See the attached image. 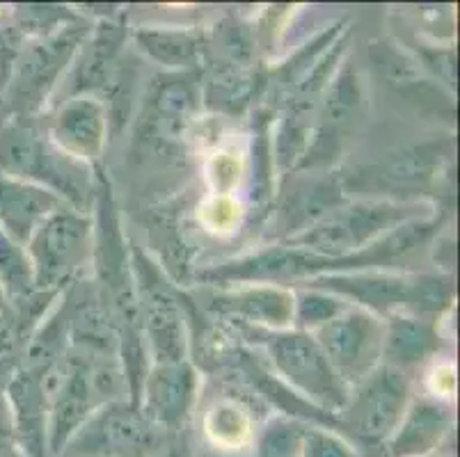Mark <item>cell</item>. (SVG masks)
Instances as JSON below:
<instances>
[{
  "instance_id": "1",
  "label": "cell",
  "mask_w": 460,
  "mask_h": 457,
  "mask_svg": "<svg viewBox=\"0 0 460 457\" xmlns=\"http://www.w3.org/2000/svg\"><path fill=\"white\" fill-rule=\"evenodd\" d=\"M0 174L56 192L66 207L81 213H90L94 204L92 167L53 145L31 117L0 119Z\"/></svg>"
},
{
  "instance_id": "2",
  "label": "cell",
  "mask_w": 460,
  "mask_h": 457,
  "mask_svg": "<svg viewBox=\"0 0 460 457\" xmlns=\"http://www.w3.org/2000/svg\"><path fill=\"white\" fill-rule=\"evenodd\" d=\"M433 211L420 201L390 199H355L321 217L316 224L298 236L288 238L287 245L307 250L319 257L341 261L355 251L365 250L387 232L417 217H426Z\"/></svg>"
},
{
  "instance_id": "3",
  "label": "cell",
  "mask_w": 460,
  "mask_h": 457,
  "mask_svg": "<svg viewBox=\"0 0 460 457\" xmlns=\"http://www.w3.org/2000/svg\"><path fill=\"white\" fill-rule=\"evenodd\" d=\"M85 37L87 28L83 23H60L56 31L37 35L31 44H23L3 90L10 115L31 117L40 110Z\"/></svg>"
},
{
  "instance_id": "4",
  "label": "cell",
  "mask_w": 460,
  "mask_h": 457,
  "mask_svg": "<svg viewBox=\"0 0 460 457\" xmlns=\"http://www.w3.org/2000/svg\"><path fill=\"white\" fill-rule=\"evenodd\" d=\"M254 338L266 346L270 364L298 393L307 396L325 414H339L349 402L350 389L321 352L319 343L309 332L300 330H257Z\"/></svg>"
},
{
  "instance_id": "5",
  "label": "cell",
  "mask_w": 460,
  "mask_h": 457,
  "mask_svg": "<svg viewBox=\"0 0 460 457\" xmlns=\"http://www.w3.org/2000/svg\"><path fill=\"white\" fill-rule=\"evenodd\" d=\"M94 250V224L90 213L62 207L46 217L26 245L37 288L60 291L92 261Z\"/></svg>"
},
{
  "instance_id": "6",
  "label": "cell",
  "mask_w": 460,
  "mask_h": 457,
  "mask_svg": "<svg viewBox=\"0 0 460 457\" xmlns=\"http://www.w3.org/2000/svg\"><path fill=\"white\" fill-rule=\"evenodd\" d=\"M163 430L133 402L112 400L92 412L58 457H152Z\"/></svg>"
},
{
  "instance_id": "7",
  "label": "cell",
  "mask_w": 460,
  "mask_h": 457,
  "mask_svg": "<svg viewBox=\"0 0 460 457\" xmlns=\"http://www.w3.org/2000/svg\"><path fill=\"white\" fill-rule=\"evenodd\" d=\"M131 272L140 332L152 350L154 364L183 362L188 334L181 302L177 300L172 288L163 282L161 272L136 247H133Z\"/></svg>"
},
{
  "instance_id": "8",
  "label": "cell",
  "mask_w": 460,
  "mask_h": 457,
  "mask_svg": "<svg viewBox=\"0 0 460 457\" xmlns=\"http://www.w3.org/2000/svg\"><path fill=\"white\" fill-rule=\"evenodd\" d=\"M410 405V380L403 371L380 364L350 389L339 426L365 444H385Z\"/></svg>"
},
{
  "instance_id": "9",
  "label": "cell",
  "mask_w": 460,
  "mask_h": 457,
  "mask_svg": "<svg viewBox=\"0 0 460 457\" xmlns=\"http://www.w3.org/2000/svg\"><path fill=\"white\" fill-rule=\"evenodd\" d=\"M383 318L350 304L312 337L339 380L353 389L383 364Z\"/></svg>"
},
{
  "instance_id": "10",
  "label": "cell",
  "mask_w": 460,
  "mask_h": 457,
  "mask_svg": "<svg viewBox=\"0 0 460 457\" xmlns=\"http://www.w3.org/2000/svg\"><path fill=\"white\" fill-rule=\"evenodd\" d=\"M449 156L451 151L442 142L410 146V149L390 154L380 163L362 167L344 183V190L365 188V190H371L369 199L417 201V195L433 186L438 171L442 170Z\"/></svg>"
},
{
  "instance_id": "11",
  "label": "cell",
  "mask_w": 460,
  "mask_h": 457,
  "mask_svg": "<svg viewBox=\"0 0 460 457\" xmlns=\"http://www.w3.org/2000/svg\"><path fill=\"white\" fill-rule=\"evenodd\" d=\"M305 288L332 293L353 307L376 316L410 313L415 302L417 275L394 270H350L330 272L303 282Z\"/></svg>"
},
{
  "instance_id": "12",
  "label": "cell",
  "mask_w": 460,
  "mask_h": 457,
  "mask_svg": "<svg viewBox=\"0 0 460 457\" xmlns=\"http://www.w3.org/2000/svg\"><path fill=\"white\" fill-rule=\"evenodd\" d=\"M198 396V375L195 368L183 362L152 364L140 387L137 408L145 417L156 423L163 433H172L190 417L192 402Z\"/></svg>"
},
{
  "instance_id": "13",
  "label": "cell",
  "mask_w": 460,
  "mask_h": 457,
  "mask_svg": "<svg viewBox=\"0 0 460 457\" xmlns=\"http://www.w3.org/2000/svg\"><path fill=\"white\" fill-rule=\"evenodd\" d=\"M49 137L65 154L87 163L102 156L108 137V108L92 94L62 101L51 121Z\"/></svg>"
},
{
  "instance_id": "14",
  "label": "cell",
  "mask_w": 460,
  "mask_h": 457,
  "mask_svg": "<svg viewBox=\"0 0 460 457\" xmlns=\"http://www.w3.org/2000/svg\"><path fill=\"white\" fill-rule=\"evenodd\" d=\"M202 92L190 71L170 74L152 87L145 106V131L149 137L172 142L186 133L188 124L199 110Z\"/></svg>"
},
{
  "instance_id": "15",
  "label": "cell",
  "mask_w": 460,
  "mask_h": 457,
  "mask_svg": "<svg viewBox=\"0 0 460 457\" xmlns=\"http://www.w3.org/2000/svg\"><path fill=\"white\" fill-rule=\"evenodd\" d=\"M5 393L16 451L26 457H49V400L40 377L19 368Z\"/></svg>"
},
{
  "instance_id": "16",
  "label": "cell",
  "mask_w": 460,
  "mask_h": 457,
  "mask_svg": "<svg viewBox=\"0 0 460 457\" xmlns=\"http://www.w3.org/2000/svg\"><path fill=\"white\" fill-rule=\"evenodd\" d=\"M66 207L56 192L0 174V232L26 247L46 217Z\"/></svg>"
},
{
  "instance_id": "17",
  "label": "cell",
  "mask_w": 460,
  "mask_h": 457,
  "mask_svg": "<svg viewBox=\"0 0 460 457\" xmlns=\"http://www.w3.org/2000/svg\"><path fill=\"white\" fill-rule=\"evenodd\" d=\"M213 312L252 322L257 330H287L294 322V293L284 286H250L213 295Z\"/></svg>"
},
{
  "instance_id": "18",
  "label": "cell",
  "mask_w": 460,
  "mask_h": 457,
  "mask_svg": "<svg viewBox=\"0 0 460 457\" xmlns=\"http://www.w3.org/2000/svg\"><path fill=\"white\" fill-rule=\"evenodd\" d=\"M451 426L454 414L445 402H410L396 430L385 442V451L390 457H426L440 446L442 439L451 433Z\"/></svg>"
},
{
  "instance_id": "19",
  "label": "cell",
  "mask_w": 460,
  "mask_h": 457,
  "mask_svg": "<svg viewBox=\"0 0 460 457\" xmlns=\"http://www.w3.org/2000/svg\"><path fill=\"white\" fill-rule=\"evenodd\" d=\"M383 364L403 373L429 362L442 346L438 322L429 318L392 313L383 318Z\"/></svg>"
},
{
  "instance_id": "20",
  "label": "cell",
  "mask_w": 460,
  "mask_h": 457,
  "mask_svg": "<svg viewBox=\"0 0 460 457\" xmlns=\"http://www.w3.org/2000/svg\"><path fill=\"white\" fill-rule=\"evenodd\" d=\"M344 183L337 176H309L303 181H296L288 197L279 208V224L288 238L298 236L305 229L328 215L346 199Z\"/></svg>"
},
{
  "instance_id": "21",
  "label": "cell",
  "mask_w": 460,
  "mask_h": 457,
  "mask_svg": "<svg viewBox=\"0 0 460 457\" xmlns=\"http://www.w3.org/2000/svg\"><path fill=\"white\" fill-rule=\"evenodd\" d=\"M137 50L156 65L174 71H192L202 60V37L188 28L142 25L133 32Z\"/></svg>"
},
{
  "instance_id": "22",
  "label": "cell",
  "mask_w": 460,
  "mask_h": 457,
  "mask_svg": "<svg viewBox=\"0 0 460 457\" xmlns=\"http://www.w3.org/2000/svg\"><path fill=\"white\" fill-rule=\"evenodd\" d=\"M257 87L259 74L254 71V66H234L216 62V69L211 71L207 81L204 101L213 110L236 115L252 101Z\"/></svg>"
},
{
  "instance_id": "23",
  "label": "cell",
  "mask_w": 460,
  "mask_h": 457,
  "mask_svg": "<svg viewBox=\"0 0 460 457\" xmlns=\"http://www.w3.org/2000/svg\"><path fill=\"white\" fill-rule=\"evenodd\" d=\"M122 44V31L115 23H103L99 31L94 32L90 41L85 44V53L78 65L76 74H74V83H76V94H90L94 87L103 85L108 78V69H111L112 60L117 56V48Z\"/></svg>"
},
{
  "instance_id": "24",
  "label": "cell",
  "mask_w": 460,
  "mask_h": 457,
  "mask_svg": "<svg viewBox=\"0 0 460 457\" xmlns=\"http://www.w3.org/2000/svg\"><path fill=\"white\" fill-rule=\"evenodd\" d=\"M0 291L12 309L40 293L26 247L0 232Z\"/></svg>"
},
{
  "instance_id": "25",
  "label": "cell",
  "mask_w": 460,
  "mask_h": 457,
  "mask_svg": "<svg viewBox=\"0 0 460 457\" xmlns=\"http://www.w3.org/2000/svg\"><path fill=\"white\" fill-rule=\"evenodd\" d=\"M349 307V302L341 300L339 295L303 286L294 295V321L300 332L312 334L314 330H319L321 325L332 321L334 316H339Z\"/></svg>"
},
{
  "instance_id": "26",
  "label": "cell",
  "mask_w": 460,
  "mask_h": 457,
  "mask_svg": "<svg viewBox=\"0 0 460 457\" xmlns=\"http://www.w3.org/2000/svg\"><path fill=\"white\" fill-rule=\"evenodd\" d=\"M303 437V423L287 417L273 418L259 435L254 457H300Z\"/></svg>"
},
{
  "instance_id": "27",
  "label": "cell",
  "mask_w": 460,
  "mask_h": 457,
  "mask_svg": "<svg viewBox=\"0 0 460 457\" xmlns=\"http://www.w3.org/2000/svg\"><path fill=\"white\" fill-rule=\"evenodd\" d=\"M208 433L213 442L223 444V446H236L248 437V421L241 414V409L232 405H220L213 409L211 421H208Z\"/></svg>"
},
{
  "instance_id": "28",
  "label": "cell",
  "mask_w": 460,
  "mask_h": 457,
  "mask_svg": "<svg viewBox=\"0 0 460 457\" xmlns=\"http://www.w3.org/2000/svg\"><path fill=\"white\" fill-rule=\"evenodd\" d=\"M300 457H359L349 442L323 427H305Z\"/></svg>"
},
{
  "instance_id": "29",
  "label": "cell",
  "mask_w": 460,
  "mask_h": 457,
  "mask_svg": "<svg viewBox=\"0 0 460 457\" xmlns=\"http://www.w3.org/2000/svg\"><path fill=\"white\" fill-rule=\"evenodd\" d=\"M14 437H12V418L7 400L0 396V457H16Z\"/></svg>"
},
{
  "instance_id": "30",
  "label": "cell",
  "mask_w": 460,
  "mask_h": 457,
  "mask_svg": "<svg viewBox=\"0 0 460 457\" xmlns=\"http://www.w3.org/2000/svg\"><path fill=\"white\" fill-rule=\"evenodd\" d=\"M10 318H12V307H10V304H7V300H5V295H3V291H0V325L10 321Z\"/></svg>"
}]
</instances>
